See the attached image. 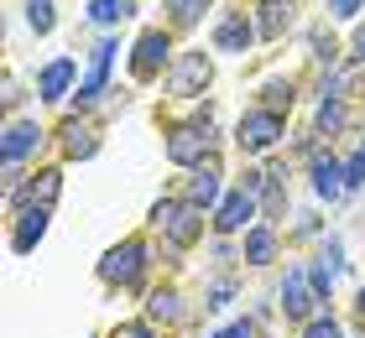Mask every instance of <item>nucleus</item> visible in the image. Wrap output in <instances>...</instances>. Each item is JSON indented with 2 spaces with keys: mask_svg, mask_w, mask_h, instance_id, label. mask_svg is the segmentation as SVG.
Segmentation results:
<instances>
[{
  "mask_svg": "<svg viewBox=\"0 0 365 338\" xmlns=\"http://www.w3.org/2000/svg\"><path fill=\"white\" fill-rule=\"evenodd\" d=\"M162 63H168V37H162V31H141V42H136V58H130L136 78H152Z\"/></svg>",
  "mask_w": 365,
  "mask_h": 338,
  "instance_id": "obj_5",
  "label": "nucleus"
},
{
  "mask_svg": "<svg viewBox=\"0 0 365 338\" xmlns=\"http://www.w3.org/2000/svg\"><path fill=\"white\" fill-rule=\"evenodd\" d=\"M198 229H204V218H198V208H182L173 224H168V234H173V245H188V240H198Z\"/></svg>",
  "mask_w": 365,
  "mask_h": 338,
  "instance_id": "obj_19",
  "label": "nucleus"
},
{
  "mask_svg": "<svg viewBox=\"0 0 365 338\" xmlns=\"http://www.w3.org/2000/svg\"><path fill=\"white\" fill-rule=\"evenodd\" d=\"M360 312H365V286H360Z\"/></svg>",
  "mask_w": 365,
  "mask_h": 338,
  "instance_id": "obj_33",
  "label": "nucleus"
},
{
  "mask_svg": "<svg viewBox=\"0 0 365 338\" xmlns=\"http://www.w3.org/2000/svg\"><path fill=\"white\" fill-rule=\"evenodd\" d=\"M26 26L31 31H53V0H26Z\"/></svg>",
  "mask_w": 365,
  "mask_h": 338,
  "instance_id": "obj_21",
  "label": "nucleus"
},
{
  "mask_svg": "<svg viewBox=\"0 0 365 338\" xmlns=\"http://www.w3.org/2000/svg\"><path fill=\"white\" fill-rule=\"evenodd\" d=\"M344 125V105H339V99H324V105H319V130H339Z\"/></svg>",
  "mask_w": 365,
  "mask_h": 338,
  "instance_id": "obj_23",
  "label": "nucleus"
},
{
  "mask_svg": "<svg viewBox=\"0 0 365 338\" xmlns=\"http://www.w3.org/2000/svg\"><path fill=\"white\" fill-rule=\"evenodd\" d=\"M303 338H339V328H334V317H319V323H308Z\"/></svg>",
  "mask_w": 365,
  "mask_h": 338,
  "instance_id": "obj_26",
  "label": "nucleus"
},
{
  "mask_svg": "<svg viewBox=\"0 0 365 338\" xmlns=\"http://www.w3.org/2000/svg\"><path fill=\"white\" fill-rule=\"evenodd\" d=\"M267 110H272V115L292 110V83H282V78H272V83H267Z\"/></svg>",
  "mask_w": 365,
  "mask_h": 338,
  "instance_id": "obj_22",
  "label": "nucleus"
},
{
  "mask_svg": "<svg viewBox=\"0 0 365 338\" xmlns=\"http://www.w3.org/2000/svg\"><path fill=\"white\" fill-rule=\"evenodd\" d=\"M313 188H319L324 198H339L344 193V167L339 162H319L313 167Z\"/></svg>",
  "mask_w": 365,
  "mask_h": 338,
  "instance_id": "obj_13",
  "label": "nucleus"
},
{
  "mask_svg": "<svg viewBox=\"0 0 365 338\" xmlns=\"http://www.w3.org/2000/svg\"><path fill=\"white\" fill-rule=\"evenodd\" d=\"M110 58H115V42H99L94 47V63H89V78H84V89H78V105H94V99H99L105 73H110Z\"/></svg>",
  "mask_w": 365,
  "mask_h": 338,
  "instance_id": "obj_8",
  "label": "nucleus"
},
{
  "mask_svg": "<svg viewBox=\"0 0 365 338\" xmlns=\"http://www.w3.org/2000/svg\"><path fill=\"white\" fill-rule=\"evenodd\" d=\"M63 135H68V141H63V151H68V157H94V130L89 125H78V120H68V125H63Z\"/></svg>",
  "mask_w": 365,
  "mask_h": 338,
  "instance_id": "obj_15",
  "label": "nucleus"
},
{
  "mask_svg": "<svg viewBox=\"0 0 365 338\" xmlns=\"http://www.w3.org/2000/svg\"><path fill=\"white\" fill-rule=\"evenodd\" d=\"M130 11H136V0H89V16H94V21H125V16Z\"/></svg>",
  "mask_w": 365,
  "mask_h": 338,
  "instance_id": "obj_20",
  "label": "nucleus"
},
{
  "mask_svg": "<svg viewBox=\"0 0 365 338\" xmlns=\"http://www.w3.org/2000/svg\"><path fill=\"white\" fill-rule=\"evenodd\" d=\"M287 21H292V0H267V6H261V31H267V37H277Z\"/></svg>",
  "mask_w": 365,
  "mask_h": 338,
  "instance_id": "obj_16",
  "label": "nucleus"
},
{
  "mask_svg": "<svg viewBox=\"0 0 365 338\" xmlns=\"http://www.w3.org/2000/svg\"><path fill=\"white\" fill-rule=\"evenodd\" d=\"M68 78H73V58H58V63H47L42 68V99H63V89H68Z\"/></svg>",
  "mask_w": 365,
  "mask_h": 338,
  "instance_id": "obj_12",
  "label": "nucleus"
},
{
  "mask_svg": "<svg viewBox=\"0 0 365 338\" xmlns=\"http://www.w3.org/2000/svg\"><path fill=\"white\" fill-rule=\"evenodd\" d=\"M277 135H282V115H272V110H251V115H240V130H235L240 151H267Z\"/></svg>",
  "mask_w": 365,
  "mask_h": 338,
  "instance_id": "obj_1",
  "label": "nucleus"
},
{
  "mask_svg": "<svg viewBox=\"0 0 365 338\" xmlns=\"http://www.w3.org/2000/svg\"><path fill=\"white\" fill-rule=\"evenodd\" d=\"M251 213H256V198L240 188V193H230V198L220 203V213H214V229H220V234H230V229H240Z\"/></svg>",
  "mask_w": 365,
  "mask_h": 338,
  "instance_id": "obj_7",
  "label": "nucleus"
},
{
  "mask_svg": "<svg viewBox=\"0 0 365 338\" xmlns=\"http://www.w3.org/2000/svg\"><path fill=\"white\" fill-rule=\"evenodd\" d=\"M152 317H178V297L173 292H157L152 297Z\"/></svg>",
  "mask_w": 365,
  "mask_h": 338,
  "instance_id": "obj_25",
  "label": "nucleus"
},
{
  "mask_svg": "<svg viewBox=\"0 0 365 338\" xmlns=\"http://www.w3.org/2000/svg\"><path fill=\"white\" fill-rule=\"evenodd\" d=\"M141 255H146V250H141V240H125V245H115L110 255L99 260V276H105V281H120V286H130V281L141 276Z\"/></svg>",
  "mask_w": 365,
  "mask_h": 338,
  "instance_id": "obj_2",
  "label": "nucleus"
},
{
  "mask_svg": "<svg viewBox=\"0 0 365 338\" xmlns=\"http://www.w3.org/2000/svg\"><path fill=\"white\" fill-rule=\"evenodd\" d=\"M272 250H277L272 229H251V234H245V260H251V265H267V260H272Z\"/></svg>",
  "mask_w": 365,
  "mask_h": 338,
  "instance_id": "obj_17",
  "label": "nucleus"
},
{
  "mask_svg": "<svg viewBox=\"0 0 365 338\" xmlns=\"http://www.w3.org/2000/svg\"><path fill=\"white\" fill-rule=\"evenodd\" d=\"M360 6H365V0H329V11H334L339 21H350V16H360Z\"/></svg>",
  "mask_w": 365,
  "mask_h": 338,
  "instance_id": "obj_28",
  "label": "nucleus"
},
{
  "mask_svg": "<svg viewBox=\"0 0 365 338\" xmlns=\"http://www.w3.org/2000/svg\"><path fill=\"white\" fill-rule=\"evenodd\" d=\"M225 338H256V328H251V323H235V328H230Z\"/></svg>",
  "mask_w": 365,
  "mask_h": 338,
  "instance_id": "obj_31",
  "label": "nucleus"
},
{
  "mask_svg": "<svg viewBox=\"0 0 365 338\" xmlns=\"http://www.w3.org/2000/svg\"><path fill=\"white\" fill-rule=\"evenodd\" d=\"M360 182H365V146L355 151V157H350V162H344V188H350V193H355V188H360Z\"/></svg>",
  "mask_w": 365,
  "mask_h": 338,
  "instance_id": "obj_24",
  "label": "nucleus"
},
{
  "mask_svg": "<svg viewBox=\"0 0 365 338\" xmlns=\"http://www.w3.org/2000/svg\"><path fill=\"white\" fill-rule=\"evenodd\" d=\"M209 73H214V68H209L204 53H182L178 68H173V78H168V89H173L178 99H188V94H198V89L209 83Z\"/></svg>",
  "mask_w": 365,
  "mask_h": 338,
  "instance_id": "obj_3",
  "label": "nucleus"
},
{
  "mask_svg": "<svg viewBox=\"0 0 365 338\" xmlns=\"http://www.w3.org/2000/svg\"><path fill=\"white\" fill-rule=\"evenodd\" d=\"M282 307H287V317H303L313 312V292L303 286V270H287V281H282Z\"/></svg>",
  "mask_w": 365,
  "mask_h": 338,
  "instance_id": "obj_9",
  "label": "nucleus"
},
{
  "mask_svg": "<svg viewBox=\"0 0 365 338\" xmlns=\"http://www.w3.org/2000/svg\"><path fill=\"white\" fill-rule=\"evenodd\" d=\"M37 146H42V130L37 125H11L6 130V167H16L26 151H37Z\"/></svg>",
  "mask_w": 365,
  "mask_h": 338,
  "instance_id": "obj_10",
  "label": "nucleus"
},
{
  "mask_svg": "<svg viewBox=\"0 0 365 338\" xmlns=\"http://www.w3.org/2000/svg\"><path fill=\"white\" fill-rule=\"evenodd\" d=\"M42 234H47V208H26L21 224H16V234H11V250H31Z\"/></svg>",
  "mask_w": 365,
  "mask_h": 338,
  "instance_id": "obj_11",
  "label": "nucleus"
},
{
  "mask_svg": "<svg viewBox=\"0 0 365 338\" xmlns=\"http://www.w3.org/2000/svg\"><path fill=\"white\" fill-rule=\"evenodd\" d=\"M214 198H220V177H214V167H209V172H198L188 182V208H209Z\"/></svg>",
  "mask_w": 365,
  "mask_h": 338,
  "instance_id": "obj_14",
  "label": "nucleus"
},
{
  "mask_svg": "<svg viewBox=\"0 0 365 338\" xmlns=\"http://www.w3.org/2000/svg\"><path fill=\"white\" fill-rule=\"evenodd\" d=\"M198 6H204V0H178V26H193L198 21Z\"/></svg>",
  "mask_w": 365,
  "mask_h": 338,
  "instance_id": "obj_27",
  "label": "nucleus"
},
{
  "mask_svg": "<svg viewBox=\"0 0 365 338\" xmlns=\"http://www.w3.org/2000/svg\"><path fill=\"white\" fill-rule=\"evenodd\" d=\"M115 338H152V328H146V323H120Z\"/></svg>",
  "mask_w": 365,
  "mask_h": 338,
  "instance_id": "obj_29",
  "label": "nucleus"
},
{
  "mask_svg": "<svg viewBox=\"0 0 365 338\" xmlns=\"http://www.w3.org/2000/svg\"><path fill=\"white\" fill-rule=\"evenodd\" d=\"M251 37H256V26L245 21L240 11L225 16V21L214 26V47H220V53H245V47H251Z\"/></svg>",
  "mask_w": 365,
  "mask_h": 338,
  "instance_id": "obj_6",
  "label": "nucleus"
},
{
  "mask_svg": "<svg viewBox=\"0 0 365 338\" xmlns=\"http://www.w3.org/2000/svg\"><path fill=\"white\" fill-rule=\"evenodd\" d=\"M355 58L365 63V31H360V37H355Z\"/></svg>",
  "mask_w": 365,
  "mask_h": 338,
  "instance_id": "obj_32",
  "label": "nucleus"
},
{
  "mask_svg": "<svg viewBox=\"0 0 365 338\" xmlns=\"http://www.w3.org/2000/svg\"><path fill=\"white\" fill-rule=\"evenodd\" d=\"M58 188H63V182H58V172H37V177H31V188H26L31 208H47V203L58 198Z\"/></svg>",
  "mask_w": 365,
  "mask_h": 338,
  "instance_id": "obj_18",
  "label": "nucleus"
},
{
  "mask_svg": "<svg viewBox=\"0 0 365 338\" xmlns=\"http://www.w3.org/2000/svg\"><path fill=\"white\" fill-rule=\"evenodd\" d=\"M209 146H214V135L209 130H173V141H168V157L178 162V167H188V162H198V157H209Z\"/></svg>",
  "mask_w": 365,
  "mask_h": 338,
  "instance_id": "obj_4",
  "label": "nucleus"
},
{
  "mask_svg": "<svg viewBox=\"0 0 365 338\" xmlns=\"http://www.w3.org/2000/svg\"><path fill=\"white\" fill-rule=\"evenodd\" d=\"M324 260L339 270V265H344V245H339V240H329V245H324Z\"/></svg>",
  "mask_w": 365,
  "mask_h": 338,
  "instance_id": "obj_30",
  "label": "nucleus"
}]
</instances>
